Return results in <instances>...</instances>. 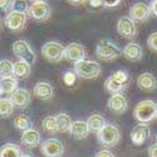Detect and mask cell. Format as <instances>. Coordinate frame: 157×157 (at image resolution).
Returning a JSON list of instances; mask_svg holds the SVG:
<instances>
[{
	"label": "cell",
	"mask_w": 157,
	"mask_h": 157,
	"mask_svg": "<svg viewBox=\"0 0 157 157\" xmlns=\"http://www.w3.org/2000/svg\"><path fill=\"white\" fill-rule=\"evenodd\" d=\"M70 134L76 140H82L85 137H87V134L90 133L89 131V127H87V123L84 121H75L71 124V128H70Z\"/></svg>",
	"instance_id": "ac0fdd59"
},
{
	"label": "cell",
	"mask_w": 157,
	"mask_h": 157,
	"mask_svg": "<svg viewBox=\"0 0 157 157\" xmlns=\"http://www.w3.org/2000/svg\"><path fill=\"white\" fill-rule=\"evenodd\" d=\"M113 76H114L115 78H118L119 81L124 82V84L128 81V74H127L125 71H123V70H118V71H115V72L113 74Z\"/></svg>",
	"instance_id": "836d02e7"
},
{
	"label": "cell",
	"mask_w": 157,
	"mask_h": 157,
	"mask_svg": "<svg viewBox=\"0 0 157 157\" xmlns=\"http://www.w3.org/2000/svg\"><path fill=\"white\" fill-rule=\"evenodd\" d=\"M89 3H90V5L93 8H100V6L104 5L103 0H89Z\"/></svg>",
	"instance_id": "ab89813d"
},
{
	"label": "cell",
	"mask_w": 157,
	"mask_h": 157,
	"mask_svg": "<svg viewBox=\"0 0 157 157\" xmlns=\"http://www.w3.org/2000/svg\"><path fill=\"white\" fill-rule=\"evenodd\" d=\"M98 141L105 147H114L121 141V131L114 124H105L96 133Z\"/></svg>",
	"instance_id": "277c9868"
},
{
	"label": "cell",
	"mask_w": 157,
	"mask_h": 157,
	"mask_svg": "<svg viewBox=\"0 0 157 157\" xmlns=\"http://www.w3.org/2000/svg\"><path fill=\"white\" fill-rule=\"evenodd\" d=\"M42 128L48 132V133H55V132H58L57 129V121H56V117L53 115H48L46 117L43 122H42Z\"/></svg>",
	"instance_id": "f1b7e54d"
},
{
	"label": "cell",
	"mask_w": 157,
	"mask_h": 157,
	"mask_svg": "<svg viewBox=\"0 0 157 157\" xmlns=\"http://www.w3.org/2000/svg\"><path fill=\"white\" fill-rule=\"evenodd\" d=\"M151 137V128L147 123H140L133 127L131 132V141L136 146H142Z\"/></svg>",
	"instance_id": "30bf717a"
},
{
	"label": "cell",
	"mask_w": 157,
	"mask_h": 157,
	"mask_svg": "<svg viewBox=\"0 0 157 157\" xmlns=\"http://www.w3.org/2000/svg\"><path fill=\"white\" fill-rule=\"evenodd\" d=\"M18 89V78L12 75L0 78V90L3 94H12Z\"/></svg>",
	"instance_id": "44dd1931"
},
{
	"label": "cell",
	"mask_w": 157,
	"mask_h": 157,
	"mask_svg": "<svg viewBox=\"0 0 157 157\" xmlns=\"http://www.w3.org/2000/svg\"><path fill=\"white\" fill-rule=\"evenodd\" d=\"M156 142H157V134H156Z\"/></svg>",
	"instance_id": "ee69618b"
},
{
	"label": "cell",
	"mask_w": 157,
	"mask_h": 157,
	"mask_svg": "<svg viewBox=\"0 0 157 157\" xmlns=\"http://www.w3.org/2000/svg\"><path fill=\"white\" fill-rule=\"evenodd\" d=\"M117 31L122 37L124 38H133L137 34V28H136V23L131 17H122L117 24Z\"/></svg>",
	"instance_id": "8fae6325"
},
{
	"label": "cell",
	"mask_w": 157,
	"mask_h": 157,
	"mask_svg": "<svg viewBox=\"0 0 157 157\" xmlns=\"http://www.w3.org/2000/svg\"><path fill=\"white\" fill-rule=\"evenodd\" d=\"M148 155L150 157H157V142L152 146H150V148H148Z\"/></svg>",
	"instance_id": "74e56055"
},
{
	"label": "cell",
	"mask_w": 157,
	"mask_h": 157,
	"mask_svg": "<svg viewBox=\"0 0 157 157\" xmlns=\"http://www.w3.org/2000/svg\"><path fill=\"white\" fill-rule=\"evenodd\" d=\"M74 71L81 78H95L101 74V66L96 61L84 58V60L74 63Z\"/></svg>",
	"instance_id": "7a4b0ae2"
},
{
	"label": "cell",
	"mask_w": 157,
	"mask_h": 157,
	"mask_svg": "<svg viewBox=\"0 0 157 157\" xmlns=\"http://www.w3.org/2000/svg\"><path fill=\"white\" fill-rule=\"evenodd\" d=\"M87 123V127H89V131L90 132H99L103 127L106 124L104 117L100 115V114H93L89 117V119L86 121Z\"/></svg>",
	"instance_id": "603a6c76"
},
{
	"label": "cell",
	"mask_w": 157,
	"mask_h": 157,
	"mask_svg": "<svg viewBox=\"0 0 157 157\" xmlns=\"http://www.w3.org/2000/svg\"><path fill=\"white\" fill-rule=\"evenodd\" d=\"M14 110V103L10 98H0V117H10Z\"/></svg>",
	"instance_id": "83f0119b"
},
{
	"label": "cell",
	"mask_w": 157,
	"mask_h": 157,
	"mask_svg": "<svg viewBox=\"0 0 157 157\" xmlns=\"http://www.w3.org/2000/svg\"><path fill=\"white\" fill-rule=\"evenodd\" d=\"M108 108L114 114H123L128 109V101H127L125 96L122 95L121 93L113 94L109 98V100H108Z\"/></svg>",
	"instance_id": "5bb4252c"
},
{
	"label": "cell",
	"mask_w": 157,
	"mask_h": 157,
	"mask_svg": "<svg viewBox=\"0 0 157 157\" xmlns=\"http://www.w3.org/2000/svg\"><path fill=\"white\" fill-rule=\"evenodd\" d=\"M86 56V51L82 44L80 43H76V42H72L68 46L65 47V58L67 61L70 62H78L84 60Z\"/></svg>",
	"instance_id": "7c38bea8"
},
{
	"label": "cell",
	"mask_w": 157,
	"mask_h": 157,
	"mask_svg": "<svg viewBox=\"0 0 157 157\" xmlns=\"http://www.w3.org/2000/svg\"><path fill=\"white\" fill-rule=\"evenodd\" d=\"M28 14L31 18H33L37 22H43L47 21L51 15V6L48 3L39 0V2H33L29 5Z\"/></svg>",
	"instance_id": "52a82bcc"
},
{
	"label": "cell",
	"mask_w": 157,
	"mask_h": 157,
	"mask_svg": "<svg viewBox=\"0 0 157 157\" xmlns=\"http://www.w3.org/2000/svg\"><path fill=\"white\" fill-rule=\"evenodd\" d=\"M22 150L14 143H6L0 148V157H21Z\"/></svg>",
	"instance_id": "484cf974"
},
{
	"label": "cell",
	"mask_w": 157,
	"mask_h": 157,
	"mask_svg": "<svg viewBox=\"0 0 157 157\" xmlns=\"http://www.w3.org/2000/svg\"><path fill=\"white\" fill-rule=\"evenodd\" d=\"M31 74V63H28L25 61H22L19 60L18 62L14 63V71H13V75L15 77H19V78H25L29 76Z\"/></svg>",
	"instance_id": "cb8c5ba5"
},
{
	"label": "cell",
	"mask_w": 157,
	"mask_h": 157,
	"mask_svg": "<svg viewBox=\"0 0 157 157\" xmlns=\"http://www.w3.org/2000/svg\"><path fill=\"white\" fill-rule=\"evenodd\" d=\"M29 5L27 3V0H13L10 5V10L21 12V13H28Z\"/></svg>",
	"instance_id": "4dcf8cb0"
},
{
	"label": "cell",
	"mask_w": 157,
	"mask_h": 157,
	"mask_svg": "<svg viewBox=\"0 0 157 157\" xmlns=\"http://www.w3.org/2000/svg\"><path fill=\"white\" fill-rule=\"evenodd\" d=\"M67 2H70L74 5H81V4L86 3V0H67Z\"/></svg>",
	"instance_id": "60d3db41"
},
{
	"label": "cell",
	"mask_w": 157,
	"mask_h": 157,
	"mask_svg": "<svg viewBox=\"0 0 157 157\" xmlns=\"http://www.w3.org/2000/svg\"><path fill=\"white\" fill-rule=\"evenodd\" d=\"M133 115L140 123H150L157 118V104L153 100H142L136 105Z\"/></svg>",
	"instance_id": "6da1fadb"
},
{
	"label": "cell",
	"mask_w": 157,
	"mask_h": 157,
	"mask_svg": "<svg viewBox=\"0 0 157 157\" xmlns=\"http://www.w3.org/2000/svg\"><path fill=\"white\" fill-rule=\"evenodd\" d=\"M122 55H123L128 61H133V62L141 61L142 57H143L142 46L138 44V43H136V42H131V43H128V44L124 47Z\"/></svg>",
	"instance_id": "9a60e30c"
},
{
	"label": "cell",
	"mask_w": 157,
	"mask_h": 157,
	"mask_svg": "<svg viewBox=\"0 0 157 157\" xmlns=\"http://www.w3.org/2000/svg\"><path fill=\"white\" fill-rule=\"evenodd\" d=\"M2 94H3V93H2V90H0V95H2Z\"/></svg>",
	"instance_id": "f6af8a7d"
},
{
	"label": "cell",
	"mask_w": 157,
	"mask_h": 157,
	"mask_svg": "<svg viewBox=\"0 0 157 157\" xmlns=\"http://www.w3.org/2000/svg\"><path fill=\"white\" fill-rule=\"evenodd\" d=\"M13 52L14 55L22 61H25L28 63H34L36 62V53L31 48L29 43L27 41H23V39H19V41H15L13 43Z\"/></svg>",
	"instance_id": "8992f818"
},
{
	"label": "cell",
	"mask_w": 157,
	"mask_h": 157,
	"mask_svg": "<svg viewBox=\"0 0 157 157\" xmlns=\"http://www.w3.org/2000/svg\"><path fill=\"white\" fill-rule=\"evenodd\" d=\"M150 9H151V14L157 17V0H152L150 4Z\"/></svg>",
	"instance_id": "f35d334b"
},
{
	"label": "cell",
	"mask_w": 157,
	"mask_h": 157,
	"mask_svg": "<svg viewBox=\"0 0 157 157\" xmlns=\"http://www.w3.org/2000/svg\"><path fill=\"white\" fill-rule=\"evenodd\" d=\"M95 157H114V155L109 150H101L95 155Z\"/></svg>",
	"instance_id": "8d00e7d4"
},
{
	"label": "cell",
	"mask_w": 157,
	"mask_h": 157,
	"mask_svg": "<svg viewBox=\"0 0 157 157\" xmlns=\"http://www.w3.org/2000/svg\"><path fill=\"white\" fill-rule=\"evenodd\" d=\"M31 2H39V0H31Z\"/></svg>",
	"instance_id": "7bdbcfd3"
},
{
	"label": "cell",
	"mask_w": 157,
	"mask_h": 157,
	"mask_svg": "<svg viewBox=\"0 0 157 157\" xmlns=\"http://www.w3.org/2000/svg\"><path fill=\"white\" fill-rule=\"evenodd\" d=\"M150 15H151L150 5H147L142 2L133 4L129 9V17L133 19L134 22H138V23L144 22L150 18Z\"/></svg>",
	"instance_id": "4fadbf2b"
},
{
	"label": "cell",
	"mask_w": 157,
	"mask_h": 157,
	"mask_svg": "<svg viewBox=\"0 0 157 157\" xmlns=\"http://www.w3.org/2000/svg\"><path fill=\"white\" fill-rule=\"evenodd\" d=\"M56 121H57V129L58 132H68L71 128V117L66 114V113H60L56 115Z\"/></svg>",
	"instance_id": "d4e9b609"
},
{
	"label": "cell",
	"mask_w": 157,
	"mask_h": 157,
	"mask_svg": "<svg viewBox=\"0 0 157 157\" xmlns=\"http://www.w3.org/2000/svg\"><path fill=\"white\" fill-rule=\"evenodd\" d=\"M14 127L17 129H19V131H27V129H29V128H32V125H33V123H32V119L29 118L27 114H19V115H17L15 118H14Z\"/></svg>",
	"instance_id": "4316f807"
},
{
	"label": "cell",
	"mask_w": 157,
	"mask_h": 157,
	"mask_svg": "<svg viewBox=\"0 0 157 157\" xmlns=\"http://www.w3.org/2000/svg\"><path fill=\"white\" fill-rule=\"evenodd\" d=\"M21 141L23 144H25L28 147H36L41 143V133H39L37 129L29 128L27 131H23Z\"/></svg>",
	"instance_id": "ffe728a7"
},
{
	"label": "cell",
	"mask_w": 157,
	"mask_h": 157,
	"mask_svg": "<svg viewBox=\"0 0 157 157\" xmlns=\"http://www.w3.org/2000/svg\"><path fill=\"white\" fill-rule=\"evenodd\" d=\"M103 3H104V6L106 8H114L119 5L122 3V0H103Z\"/></svg>",
	"instance_id": "e575fe53"
},
{
	"label": "cell",
	"mask_w": 157,
	"mask_h": 157,
	"mask_svg": "<svg viewBox=\"0 0 157 157\" xmlns=\"http://www.w3.org/2000/svg\"><path fill=\"white\" fill-rule=\"evenodd\" d=\"M76 72L75 71H67L63 75V81L66 82V85H74L76 81Z\"/></svg>",
	"instance_id": "d6a6232c"
},
{
	"label": "cell",
	"mask_w": 157,
	"mask_h": 157,
	"mask_svg": "<svg viewBox=\"0 0 157 157\" xmlns=\"http://www.w3.org/2000/svg\"><path fill=\"white\" fill-rule=\"evenodd\" d=\"M21 157H33V156L32 155H22Z\"/></svg>",
	"instance_id": "b9f144b4"
},
{
	"label": "cell",
	"mask_w": 157,
	"mask_h": 157,
	"mask_svg": "<svg viewBox=\"0 0 157 157\" xmlns=\"http://www.w3.org/2000/svg\"><path fill=\"white\" fill-rule=\"evenodd\" d=\"M137 85L143 91H153L157 86V80L152 74L144 72V74H141L138 78H137Z\"/></svg>",
	"instance_id": "e0dca14e"
},
{
	"label": "cell",
	"mask_w": 157,
	"mask_h": 157,
	"mask_svg": "<svg viewBox=\"0 0 157 157\" xmlns=\"http://www.w3.org/2000/svg\"><path fill=\"white\" fill-rule=\"evenodd\" d=\"M104 86H105V89L109 91V93H112V94H118V93H122V91L124 90L125 84L122 82V81H119L118 78H115V77L112 75V76H109V77H108L106 80H105Z\"/></svg>",
	"instance_id": "7402d4cb"
},
{
	"label": "cell",
	"mask_w": 157,
	"mask_h": 157,
	"mask_svg": "<svg viewBox=\"0 0 157 157\" xmlns=\"http://www.w3.org/2000/svg\"><path fill=\"white\" fill-rule=\"evenodd\" d=\"M12 5V0H0V10H8Z\"/></svg>",
	"instance_id": "d590c367"
},
{
	"label": "cell",
	"mask_w": 157,
	"mask_h": 157,
	"mask_svg": "<svg viewBox=\"0 0 157 157\" xmlns=\"http://www.w3.org/2000/svg\"><path fill=\"white\" fill-rule=\"evenodd\" d=\"M33 93L39 99L50 100L53 96V86L50 82H37L34 85Z\"/></svg>",
	"instance_id": "d6986e66"
},
{
	"label": "cell",
	"mask_w": 157,
	"mask_h": 157,
	"mask_svg": "<svg viewBox=\"0 0 157 157\" xmlns=\"http://www.w3.org/2000/svg\"><path fill=\"white\" fill-rule=\"evenodd\" d=\"M147 44H148L150 50L153 52H157V32H153L147 38Z\"/></svg>",
	"instance_id": "1f68e13d"
},
{
	"label": "cell",
	"mask_w": 157,
	"mask_h": 157,
	"mask_svg": "<svg viewBox=\"0 0 157 157\" xmlns=\"http://www.w3.org/2000/svg\"><path fill=\"white\" fill-rule=\"evenodd\" d=\"M10 99L14 105L19 108H27L31 103V93L23 87H18L14 93L10 94Z\"/></svg>",
	"instance_id": "2e32d148"
},
{
	"label": "cell",
	"mask_w": 157,
	"mask_h": 157,
	"mask_svg": "<svg viewBox=\"0 0 157 157\" xmlns=\"http://www.w3.org/2000/svg\"><path fill=\"white\" fill-rule=\"evenodd\" d=\"M4 23L10 31L21 32L22 29L25 27V23H27V13L10 10L6 14V17L4 19Z\"/></svg>",
	"instance_id": "ba28073f"
},
{
	"label": "cell",
	"mask_w": 157,
	"mask_h": 157,
	"mask_svg": "<svg viewBox=\"0 0 157 157\" xmlns=\"http://www.w3.org/2000/svg\"><path fill=\"white\" fill-rule=\"evenodd\" d=\"M14 71V63L10 60H0V78L12 76Z\"/></svg>",
	"instance_id": "f546056e"
},
{
	"label": "cell",
	"mask_w": 157,
	"mask_h": 157,
	"mask_svg": "<svg viewBox=\"0 0 157 157\" xmlns=\"http://www.w3.org/2000/svg\"><path fill=\"white\" fill-rule=\"evenodd\" d=\"M95 53L98 58L101 61H112L114 58L119 57L123 53V50H121L119 46L115 44L113 41L104 39V41H100L96 44Z\"/></svg>",
	"instance_id": "3957f363"
},
{
	"label": "cell",
	"mask_w": 157,
	"mask_h": 157,
	"mask_svg": "<svg viewBox=\"0 0 157 157\" xmlns=\"http://www.w3.org/2000/svg\"><path fill=\"white\" fill-rule=\"evenodd\" d=\"M41 152L46 157H62L65 152L63 143L57 138H50L41 144Z\"/></svg>",
	"instance_id": "9c48e42d"
},
{
	"label": "cell",
	"mask_w": 157,
	"mask_h": 157,
	"mask_svg": "<svg viewBox=\"0 0 157 157\" xmlns=\"http://www.w3.org/2000/svg\"><path fill=\"white\" fill-rule=\"evenodd\" d=\"M42 55L50 62H60L65 58V47L58 42H47L42 47Z\"/></svg>",
	"instance_id": "5b68a950"
}]
</instances>
